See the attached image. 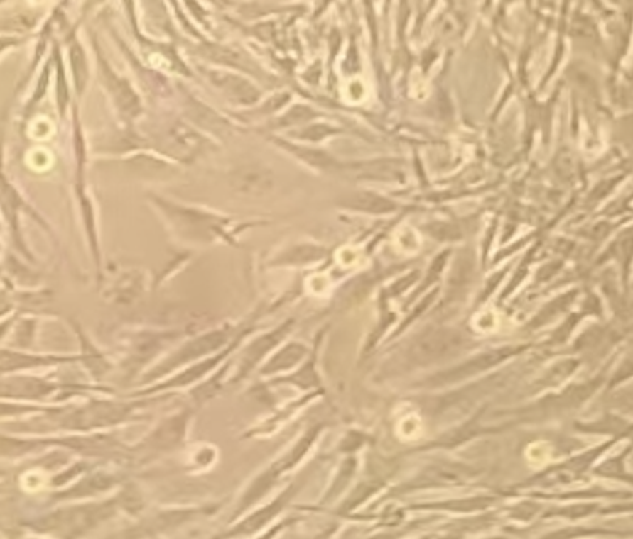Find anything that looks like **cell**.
<instances>
[{"label":"cell","instance_id":"3","mask_svg":"<svg viewBox=\"0 0 633 539\" xmlns=\"http://www.w3.org/2000/svg\"><path fill=\"white\" fill-rule=\"evenodd\" d=\"M346 205L352 209H360V211L382 214V213H391L396 209V205L388 199L379 197L376 194L369 192H354L350 194L346 199Z\"/></svg>","mask_w":633,"mask_h":539},{"label":"cell","instance_id":"4","mask_svg":"<svg viewBox=\"0 0 633 539\" xmlns=\"http://www.w3.org/2000/svg\"><path fill=\"white\" fill-rule=\"evenodd\" d=\"M295 152H297V155H300V158H305V160H308L309 163H312V165H318V166H322V167H328L329 165H331L332 162H331V158H329L326 154H323V152H318V150H309V149H298V150H295Z\"/></svg>","mask_w":633,"mask_h":539},{"label":"cell","instance_id":"2","mask_svg":"<svg viewBox=\"0 0 633 539\" xmlns=\"http://www.w3.org/2000/svg\"><path fill=\"white\" fill-rule=\"evenodd\" d=\"M514 352H517V349L506 348V349H500V350L487 352V353H485V355H480L475 360L467 361V363H464L462 366L450 370L449 374L438 375L436 378H433V380L440 382V383H452V382L461 380V378H466V377H469L472 374L481 372V370H486L487 367H491V366H494L497 363H500V361H503L504 358H508L509 355H512Z\"/></svg>","mask_w":633,"mask_h":539},{"label":"cell","instance_id":"5","mask_svg":"<svg viewBox=\"0 0 633 539\" xmlns=\"http://www.w3.org/2000/svg\"><path fill=\"white\" fill-rule=\"evenodd\" d=\"M335 130L332 129V128H329V126H322V124H318V126H312L310 129H308V130H305L303 132L300 137L301 138H306V140H322V138H325V137H328V135H331V133H334Z\"/></svg>","mask_w":633,"mask_h":539},{"label":"cell","instance_id":"6","mask_svg":"<svg viewBox=\"0 0 633 539\" xmlns=\"http://www.w3.org/2000/svg\"><path fill=\"white\" fill-rule=\"evenodd\" d=\"M312 113L309 109H306V107H293L292 111L289 112V115L288 116H284V120L288 121V123H293V121H301V120H306V118H310Z\"/></svg>","mask_w":633,"mask_h":539},{"label":"cell","instance_id":"1","mask_svg":"<svg viewBox=\"0 0 633 539\" xmlns=\"http://www.w3.org/2000/svg\"><path fill=\"white\" fill-rule=\"evenodd\" d=\"M464 344L461 333L450 328H433L422 333L411 346V358L418 363H433L458 352Z\"/></svg>","mask_w":633,"mask_h":539}]
</instances>
